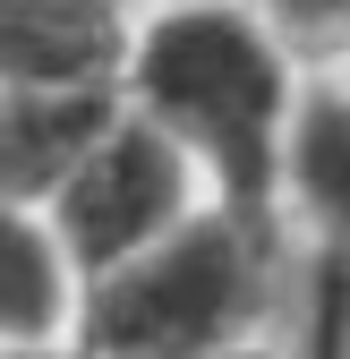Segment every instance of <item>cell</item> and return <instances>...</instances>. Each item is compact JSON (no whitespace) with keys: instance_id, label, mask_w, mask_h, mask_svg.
<instances>
[{"instance_id":"6","label":"cell","mask_w":350,"mask_h":359,"mask_svg":"<svg viewBox=\"0 0 350 359\" xmlns=\"http://www.w3.org/2000/svg\"><path fill=\"white\" fill-rule=\"evenodd\" d=\"M120 111V86H77V95H34V86H0V197L43 205L60 171L85 154V137Z\"/></svg>"},{"instance_id":"2","label":"cell","mask_w":350,"mask_h":359,"mask_svg":"<svg viewBox=\"0 0 350 359\" xmlns=\"http://www.w3.org/2000/svg\"><path fill=\"white\" fill-rule=\"evenodd\" d=\"M274 283H282V231H256L205 197L154 248L77 283L69 342L103 359H223L256 342Z\"/></svg>"},{"instance_id":"7","label":"cell","mask_w":350,"mask_h":359,"mask_svg":"<svg viewBox=\"0 0 350 359\" xmlns=\"http://www.w3.org/2000/svg\"><path fill=\"white\" fill-rule=\"evenodd\" d=\"M77 317V265L60 231L43 222V205L0 197V351L60 342Z\"/></svg>"},{"instance_id":"1","label":"cell","mask_w":350,"mask_h":359,"mask_svg":"<svg viewBox=\"0 0 350 359\" xmlns=\"http://www.w3.org/2000/svg\"><path fill=\"white\" fill-rule=\"evenodd\" d=\"M120 103L146 111L205 180V197L256 222H282V154L299 111V60L256 0H171L128 34Z\"/></svg>"},{"instance_id":"11","label":"cell","mask_w":350,"mask_h":359,"mask_svg":"<svg viewBox=\"0 0 350 359\" xmlns=\"http://www.w3.org/2000/svg\"><path fill=\"white\" fill-rule=\"evenodd\" d=\"M120 9H137V0H120Z\"/></svg>"},{"instance_id":"4","label":"cell","mask_w":350,"mask_h":359,"mask_svg":"<svg viewBox=\"0 0 350 359\" xmlns=\"http://www.w3.org/2000/svg\"><path fill=\"white\" fill-rule=\"evenodd\" d=\"M282 222L316 248V359H342L350 325V86H299L290 154H282Z\"/></svg>"},{"instance_id":"5","label":"cell","mask_w":350,"mask_h":359,"mask_svg":"<svg viewBox=\"0 0 350 359\" xmlns=\"http://www.w3.org/2000/svg\"><path fill=\"white\" fill-rule=\"evenodd\" d=\"M128 34L137 26L120 0H0V86H34V95L120 86Z\"/></svg>"},{"instance_id":"8","label":"cell","mask_w":350,"mask_h":359,"mask_svg":"<svg viewBox=\"0 0 350 359\" xmlns=\"http://www.w3.org/2000/svg\"><path fill=\"white\" fill-rule=\"evenodd\" d=\"M265 26L290 43V52H333L350 43V0H256Z\"/></svg>"},{"instance_id":"9","label":"cell","mask_w":350,"mask_h":359,"mask_svg":"<svg viewBox=\"0 0 350 359\" xmlns=\"http://www.w3.org/2000/svg\"><path fill=\"white\" fill-rule=\"evenodd\" d=\"M0 359H103V351H85V342H69V334H60V342H34V351H0Z\"/></svg>"},{"instance_id":"10","label":"cell","mask_w":350,"mask_h":359,"mask_svg":"<svg viewBox=\"0 0 350 359\" xmlns=\"http://www.w3.org/2000/svg\"><path fill=\"white\" fill-rule=\"evenodd\" d=\"M223 359H282V351H265V342H239V351H223Z\"/></svg>"},{"instance_id":"3","label":"cell","mask_w":350,"mask_h":359,"mask_svg":"<svg viewBox=\"0 0 350 359\" xmlns=\"http://www.w3.org/2000/svg\"><path fill=\"white\" fill-rule=\"evenodd\" d=\"M197 205H205L197 163L171 146L146 111L120 103L94 137H85V154L60 171V189L43 197V222L60 231L77 283H85V274H103V265L154 248L171 222H188Z\"/></svg>"}]
</instances>
